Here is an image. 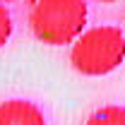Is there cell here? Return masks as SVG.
Returning <instances> with one entry per match:
<instances>
[{
	"label": "cell",
	"mask_w": 125,
	"mask_h": 125,
	"mask_svg": "<svg viewBox=\"0 0 125 125\" xmlns=\"http://www.w3.org/2000/svg\"><path fill=\"white\" fill-rule=\"evenodd\" d=\"M87 19L84 0H36L29 10V29L46 46H67L87 31Z\"/></svg>",
	"instance_id": "1"
},
{
	"label": "cell",
	"mask_w": 125,
	"mask_h": 125,
	"mask_svg": "<svg viewBox=\"0 0 125 125\" xmlns=\"http://www.w3.org/2000/svg\"><path fill=\"white\" fill-rule=\"evenodd\" d=\"M125 62V29L101 24L87 29L70 48V65L79 75L101 77Z\"/></svg>",
	"instance_id": "2"
},
{
	"label": "cell",
	"mask_w": 125,
	"mask_h": 125,
	"mask_svg": "<svg viewBox=\"0 0 125 125\" xmlns=\"http://www.w3.org/2000/svg\"><path fill=\"white\" fill-rule=\"evenodd\" d=\"M0 125H46V115L27 99H7L0 104Z\"/></svg>",
	"instance_id": "3"
},
{
	"label": "cell",
	"mask_w": 125,
	"mask_h": 125,
	"mask_svg": "<svg viewBox=\"0 0 125 125\" xmlns=\"http://www.w3.org/2000/svg\"><path fill=\"white\" fill-rule=\"evenodd\" d=\"M87 125H125V106H104L94 111Z\"/></svg>",
	"instance_id": "4"
},
{
	"label": "cell",
	"mask_w": 125,
	"mask_h": 125,
	"mask_svg": "<svg viewBox=\"0 0 125 125\" xmlns=\"http://www.w3.org/2000/svg\"><path fill=\"white\" fill-rule=\"evenodd\" d=\"M12 29H15V27H12V15H10V10L0 2V48L10 41Z\"/></svg>",
	"instance_id": "5"
},
{
	"label": "cell",
	"mask_w": 125,
	"mask_h": 125,
	"mask_svg": "<svg viewBox=\"0 0 125 125\" xmlns=\"http://www.w3.org/2000/svg\"><path fill=\"white\" fill-rule=\"evenodd\" d=\"M96 2H104V5H111V2H118V0H96Z\"/></svg>",
	"instance_id": "6"
},
{
	"label": "cell",
	"mask_w": 125,
	"mask_h": 125,
	"mask_svg": "<svg viewBox=\"0 0 125 125\" xmlns=\"http://www.w3.org/2000/svg\"><path fill=\"white\" fill-rule=\"evenodd\" d=\"M0 2H17V0H0Z\"/></svg>",
	"instance_id": "7"
},
{
	"label": "cell",
	"mask_w": 125,
	"mask_h": 125,
	"mask_svg": "<svg viewBox=\"0 0 125 125\" xmlns=\"http://www.w3.org/2000/svg\"><path fill=\"white\" fill-rule=\"evenodd\" d=\"M123 29H125V19H123Z\"/></svg>",
	"instance_id": "8"
}]
</instances>
